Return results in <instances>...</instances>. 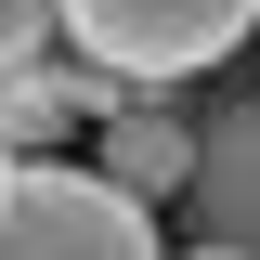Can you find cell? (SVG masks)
Instances as JSON below:
<instances>
[{"mask_svg":"<svg viewBox=\"0 0 260 260\" xmlns=\"http://www.w3.org/2000/svg\"><path fill=\"white\" fill-rule=\"evenodd\" d=\"M247 26H260V0H52V39L117 91H182Z\"/></svg>","mask_w":260,"mask_h":260,"instance_id":"obj_1","label":"cell"},{"mask_svg":"<svg viewBox=\"0 0 260 260\" xmlns=\"http://www.w3.org/2000/svg\"><path fill=\"white\" fill-rule=\"evenodd\" d=\"M0 260H169V247H156V208H130L104 169L26 156V169H13V221H0Z\"/></svg>","mask_w":260,"mask_h":260,"instance_id":"obj_2","label":"cell"},{"mask_svg":"<svg viewBox=\"0 0 260 260\" xmlns=\"http://www.w3.org/2000/svg\"><path fill=\"white\" fill-rule=\"evenodd\" d=\"M182 208H195V247L260 260V91H221L208 117H195V182H182Z\"/></svg>","mask_w":260,"mask_h":260,"instance_id":"obj_3","label":"cell"},{"mask_svg":"<svg viewBox=\"0 0 260 260\" xmlns=\"http://www.w3.org/2000/svg\"><path fill=\"white\" fill-rule=\"evenodd\" d=\"M117 78H91L78 52H26V65H0V156H52L78 117H117Z\"/></svg>","mask_w":260,"mask_h":260,"instance_id":"obj_4","label":"cell"},{"mask_svg":"<svg viewBox=\"0 0 260 260\" xmlns=\"http://www.w3.org/2000/svg\"><path fill=\"white\" fill-rule=\"evenodd\" d=\"M91 169L130 195V208H156V195L195 182V117H182V104H156V91H130L117 117H104V156H91Z\"/></svg>","mask_w":260,"mask_h":260,"instance_id":"obj_5","label":"cell"},{"mask_svg":"<svg viewBox=\"0 0 260 260\" xmlns=\"http://www.w3.org/2000/svg\"><path fill=\"white\" fill-rule=\"evenodd\" d=\"M26 52H52V0H0V65H26Z\"/></svg>","mask_w":260,"mask_h":260,"instance_id":"obj_6","label":"cell"},{"mask_svg":"<svg viewBox=\"0 0 260 260\" xmlns=\"http://www.w3.org/2000/svg\"><path fill=\"white\" fill-rule=\"evenodd\" d=\"M13 169H26V156H0V221H13Z\"/></svg>","mask_w":260,"mask_h":260,"instance_id":"obj_7","label":"cell"},{"mask_svg":"<svg viewBox=\"0 0 260 260\" xmlns=\"http://www.w3.org/2000/svg\"><path fill=\"white\" fill-rule=\"evenodd\" d=\"M182 260H234V247H182Z\"/></svg>","mask_w":260,"mask_h":260,"instance_id":"obj_8","label":"cell"}]
</instances>
